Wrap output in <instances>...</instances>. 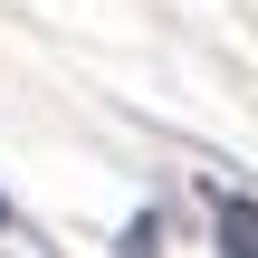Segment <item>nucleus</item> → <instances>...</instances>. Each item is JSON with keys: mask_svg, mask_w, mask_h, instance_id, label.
Returning <instances> with one entry per match:
<instances>
[{"mask_svg": "<svg viewBox=\"0 0 258 258\" xmlns=\"http://www.w3.org/2000/svg\"><path fill=\"white\" fill-rule=\"evenodd\" d=\"M220 258H258V201H220Z\"/></svg>", "mask_w": 258, "mask_h": 258, "instance_id": "nucleus-1", "label": "nucleus"}, {"mask_svg": "<svg viewBox=\"0 0 258 258\" xmlns=\"http://www.w3.org/2000/svg\"><path fill=\"white\" fill-rule=\"evenodd\" d=\"M0 230H10V201H0Z\"/></svg>", "mask_w": 258, "mask_h": 258, "instance_id": "nucleus-2", "label": "nucleus"}]
</instances>
